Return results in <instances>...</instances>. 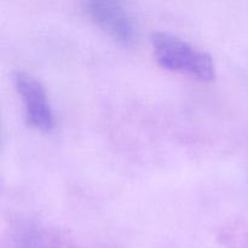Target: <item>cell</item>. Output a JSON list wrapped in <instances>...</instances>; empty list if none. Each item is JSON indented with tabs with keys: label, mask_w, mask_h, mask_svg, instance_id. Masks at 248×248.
<instances>
[{
	"label": "cell",
	"mask_w": 248,
	"mask_h": 248,
	"mask_svg": "<svg viewBox=\"0 0 248 248\" xmlns=\"http://www.w3.org/2000/svg\"><path fill=\"white\" fill-rule=\"evenodd\" d=\"M150 41L155 60L164 69L201 81L216 79L215 61L206 51L169 31H155Z\"/></svg>",
	"instance_id": "6da1fadb"
},
{
	"label": "cell",
	"mask_w": 248,
	"mask_h": 248,
	"mask_svg": "<svg viewBox=\"0 0 248 248\" xmlns=\"http://www.w3.org/2000/svg\"><path fill=\"white\" fill-rule=\"evenodd\" d=\"M14 85L21 97L29 125L41 132L55 130V114L44 85L34 75L22 70L14 74Z\"/></svg>",
	"instance_id": "7a4b0ae2"
},
{
	"label": "cell",
	"mask_w": 248,
	"mask_h": 248,
	"mask_svg": "<svg viewBox=\"0 0 248 248\" xmlns=\"http://www.w3.org/2000/svg\"><path fill=\"white\" fill-rule=\"evenodd\" d=\"M84 11L97 27L118 43L132 46L138 39V29L130 12L114 1H87Z\"/></svg>",
	"instance_id": "3957f363"
}]
</instances>
